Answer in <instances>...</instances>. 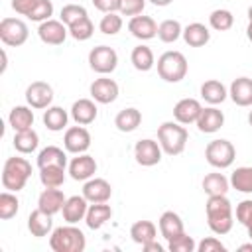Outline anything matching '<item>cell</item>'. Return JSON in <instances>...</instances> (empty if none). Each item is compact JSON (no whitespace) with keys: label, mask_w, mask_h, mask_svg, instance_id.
Masks as SVG:
<instances>
[{"label":"cell","mask_w":252,"mask_h":252,"mask_svg":"<svg viewBox=\"0 0 252 252\" xmlns=\"http://www.w3.org/2000/svg\"><path fill=\"white\" fill-rule=\"evenodd\" d=\"M110 195H112V187L106 179L94 177L83 185V197L89 203H106L110 199Z\"/></svg>","instance_id":"obj_15"},{"label":"cell","mask_w":252,"mask_h":252,"mask_svg":"<svg viewBox=\"0 0 252 252\" xmlns=\"http://www.w3.org/2000/svg\"><path fill=\"white\" fill-rule=\"evenodd\" d=\"M158 140H159L161 150L167 156H179L185 150V144L189 140V132L177 120L175 122H163L158 128Z\"/></svg>","instance_id":"obj_3"},{"label":"cell","mask_w":252,"mask_h":252,"mask_svg":"<svg viewBox=\"0 0 252 252\" xmlns=\"http://www.w3.org/2000/svg\"><path fill=\"white\" fill-rule=\"evenodd\" d=\"M130 61H132L134 69H138V71H150L154 67V63H156L154 53H152V49L148 45L134 47L132 49V55H130Z\"/></svg>","instance_id":"obj_34"},{"label":"cell","mask_w":252,"mask_h":252,"mask_svg":"<svg viewBox=\"0 0 252 252\" xmlns=\"http://www.w3.org/2000/svg\"><path fill=\"white\" fill-rule=\"evenodd\" d=\"M91 96L100 102V104H108V102H114L116 96H118V85L114 79H108V77H100V79H94L93 85H91Z\"/></svg>","instance_id":"obj_13"},{"label":"cell","mask_w":252,"mask_h":252,"mask_svg":"<svg viewBox=\"0 0 252 252\" xmlns=\"http://www.w3.org/2000/svg\"><path fill=\"white\" fill-rule=\"evenodd\" d=\"M49 246L53 252H83L87 246V240H85V234L77 226L67 224L51 232Z\"/></svg>","instance_id":"obj_4"},{"label":"cell","mask_w":252,"mask_h":252,"mask_svg":"<svg viewBox=\"0 0 252 252\" xmlns=\"http://www.w3.org/2000/svg\"><path fill=\"white\" fill-rule=\"evenodd\" d=\"M248 20H250V22H252V6H250V8H248Z\"/></svg>","instance_id":"obj_55"},{"label":"cell","mask_w":252,"mask_h":252,"mask_svg":"<svg viewBox=\"0 0 252 252\" xmlns=\"http://www.w3.org/2000/svg\"><path fill=\"white\" fill-rule=\"evenodd\" d=\"M65 201H67V199H65V195H63L61 189H57V187H45V189L39 193L37 207H39L41 211L49 213V215H55V213H59V211L63 209Z\"/></svg>","instance_id":"obj_19"},{"label":"cell","mask_w":252,"mask_h":252,"mask_svg":"<svg viewBox=\"0 0 252 252\" xmlns=\"http://www.w3.org/2000/svg\"><path fill=\"white\" fill-rule=\"evenodd\" d=\"M37 144H39V136L33 128H28V130H20L14 134V148L20 152V154H32L37 150Z\"/></svg>","instance_id":"obj_30"},{"label":"cell","mask_w":252,"mask_h":252,"mask_svg":"<svg viewBox=\"0 0 252 252\" xmlns=\"http://www.w3.org/2000/svg\"><path fill=\"white\" fill-rule=\"evenodd\" d=\"M226 94L228 93H226L224 85L220 81H217V79H209V81H205L201 85V96L209 104H220L226 98Z\"/></svg>","instance_id":"obj_28"},{"label":"cell","mask_w":252,"mask_h":252,"mask_svg":"<svg viewBox=\"0 0 252 252\" xmlns=\"http://www.w3.org/2000/svg\"><path fill=\"white\" fill-rule=\"evenodd\" d=\"M128 30L134 37L146 41V39H152L158 35V24L154 22V18L150 16H132V20L128 22Z\"/></svg>","instance_id":"obj_17"},{"label":"cell","mask_w":252,"mask_h":252,"mask_svg":"<svg viewBox=\"0 0 252 252\" xmlns=\"http://www.w3.org/2000/svg\"><path fill=\"white\" fill-rule=\"evenodd\" d=\"M183 39H185V43L191 45V47H203V45L211 39V32H209L203 24L193 22V24H189V26L183 30Z\"/></svg>","instance_id":"obj_27"},{"label":"cell","mask_w":252,"mask_h":252,"mask_svg":"<svg viewBox=\"0 0 252 252\" xmlns=\"http://www.w3.org/2000/svg\"><path fill=\"white\" fill-rule=\"evenodd\" d=\"M130 236H132V240H134L136 244L144 246V244L156 240L158 228H156V224H154L152 220H136V222L130 226Z\"/></svg>","instance_id":"obj_26"},{"label":"cell","mask_w":252,"mask_h":252,"mask_svg":"<svg viewBox=\"0 0 252 252\" xmlns=\"http://www.w3.org/2000/svg\"><path fill=\"white\" fill-rule=\"evenodd\" d=\"M69 173L75 181H87L96 173V161L89 154H77L69 163Z\"/></svg>","instance_id":"obj_14"},{"label":"cell","mask_w":252,"mask_h":252,"mask_svg":"<svg viewBox=\"0 0 252 252\" xmlns=\"http://www.w3.org/2000/svg\"><path fill=\"white\" fill-rule=\"evenodd\" d=\"M209 24L213 30L217 32H226L232 28L234 24V16L230 10H224V8H219V10H213L211 16H209Z\"/></svg>","instance_id":"obj_39"},{"label":"cell","mask_w":252,"mask_h":252,"mask_svg":"<svg viewBox=\"0 0 252 252\" xmlns=\"http://www.w3.org/2000/svg\"><path fill=\"white\" fill-rule=\"evenodd\" d=\"M89 201L81 195H73V197H69L67 201H65V205H63V209H61V213H63V220L65 222H69V224H75V222H79V220H83L85 217H87V209H89V205H87Z\"/></svg>","instance_id":"obj_20"},{"label":"cell","mask_w":252,"mask_h":252,"mask_svg":"<svg viewBox=\"0 0 252 252\" xmlns=\"http://www.w3.org/2000/svg\"><path fill=\"white\" fill-rule=\"evenodd\" d=\"M85 16H89V14H87V10H85L81 4H67V6L61 8V22H63L67 28H69L71 24L79 22V20L85 18Z\"/></svg>","instance_id":"obj_43"},{"label":"cell","mask_w":252,"mask_h":252,"mask_svg":"<svg viewBox=\"0 0 252 252\" xmlns=\"http://www.w3.org/2000/svg\"><path fill=\"white\" fill-rule=\"evenodd\" d=\"M63 146L67 152L71 154H85L91 146V134L87 128L81 126H71L67 128L65 136H63Z\"/></svg>","instance_id":"obj_9"},{"label":"cell","mask_w":252,"mask_h":252,"mask_svg":"<svg viewBox=\"0 0 252 252\" xmlns=\"http://www.w3.org/2000/svg\"><path fill=\"white\" fill-rule=\"evenodd\" d=\"M230 185L240 193H252V167H236L230 175Z\"/></svg>","instance_id":"obj_37"},{"label":"cell","mask_w":252,"mask_h":252,"mask_svg":"<svg viewBox=\"0 0 252 252\" xmlns=\"http://www.w3.org/2000/svg\"><path fill=\"white\" fill-rule=\"evenodd\" d=\"M238 250H242V252H252V240H250L248 244H242Z\"/></svg>","instance_id":"obj_53"},{"label":"cell","mask_w":252,"mask_h":252,"mask_svg":"<svg viewBox=\"0 0 252 252\" xmlns=\"http://www.w3.org/2000/svg\"><path fill=\"white\" fill-rule=\"evenodd\" d=\"M98 30L104 33V35H116L120 30H122V18L116 14V12H110L106 16H102L100 24H98Z\"/></svg>","instance_id":"obj_44"},{"label":"cell","mask_w":252,"mask_h":252,"mask_svg":"<svg viewBox=\"0 0 252 252\" xmlns=\"http://www.w3.org/2000/svg\"><path fill=\"white\" fill-rule=\"evenodd\" d=\"M134 158L144 167H152V165L159 163V159H161V146H159V142L150 140V138L140 140L136 144V148H134Z\"/></svg>","instance_id":"obj_10"},{"label":"cell","mask_w":252,"mask_h":252,"mask_svg":"<svg viewBox=\"0 0 252 252\" xmlns=\"http://www.w3.org/2000/svg\"><path fill=\"white\" fill-rule=\"evenodd\" d=\"M246 35H248V39L252 41V22H248V28H246Z\"/></svg>","instance_id":"obj_54"},{"label":"cell","mask_w":252,"mask_h":252,"mask_svg":"<svg viewBox=\"0 0 252 252\" xmlns=\"http://www.w3.org/2000/svg\"><path fill=\"white\" fill-rule=\"evenodd\" d=\"M67 120H69V114L67 110H63L61 106H49L45 112H43V124L47 130L51 132H59L67 126Z\"/></svg>","instance_id":"obj_32"},{"label":"cell","mask_w":252,"mask_h":252,"mask_svg":"<svg viewBox=\"0 0 252 252\" xmlns=\"http://www.w3.org/2000/svg\"><path fill=\"white\" fill-rule=\"evenodd\" d=\"M154 6H169L173 0H150Z\"/></svg>","instance_id":"obj_52"},{"label":"cell","mask_w":252,"mask_h":252,"mask_svg":"<svg viewBox=\"0 0 252 252\" xmlns=\"http://www.w3.org/2000/svg\"><path fill=\"white\" fill-rule=\"evenodd\" d=\"M228 94H230L234 104H238V106H252V79H248V77L234 79L232 85H230Z\"/></svg>","instance_id":"obj_21"},{"label":"cell","mask_w":252,"mask_h":252,"mask_svg":"<svg viewBox=\"0 0 252 252\" xmlns=\"http://www.w3.org/2000/svg\"><path fill=\"white\" fill-rule=\"evenodd\" d=\"M37 2H39V0H12V8H14L18 14L28 16V14L33 10V6H35Z\"/></svg>","instance_id":"obj_50"},{"label":"cell","mask_w":252,"mask_h":252,"mask_svg":"<svg viewBox=\"0 0 252 252\" xmlns=\"http://www.w3.org/2000/svg\"><path fill=\"white\" fill-rule=\"evenodd\" d=\"M201 110H203V106L197 98H181L173 108V118L179 124H193V122H197Z\"/></svg>","instance_id":"obj_16"},{"label":"cell","mask_w":252,"mask_h":252,"mask_svg":"<svg viewBox=\"0 0 252 252\" xmlns=\"http://www.w3.org/2000/svg\"><path fill=\"white\" fill-rule=\"evenodd\" d=\"M230 181L222 173H209L203 179V191L207 195H226Z\"/></svg>","instance_id":"obj_35"},{"label":"cell","mask_w":252,"mask_h":252,"mask_svg":"<svg viewBox=\"0 0 252 252\" xmlns=\"http://www.w3.org/2000/svg\"><path fill=\"white\" fill-rule=\"evenodd\" d=\"M159 232H161V236H163L165 240H171V238L183 234L185 230H183V220H181V217H179L177 213H173V211H165V213L159 217Z\"/></svg>","instance_id":"obj_24"},{"label":"cell","mask_w":252,"mask_h":252,"mask_svg":"<svg viewBox=\"0 0 252 252\" xmlns=\"http://www.w3.org/2000/svg\"><path fill=\"white\" fill-rule=\"evenodd\" d=\"M8 122H10V126L14 128V132L28 130V128L33 126V110H30L28 106H14V108L10 110Z\"/></svg>","instance_id":"obj_31"},{"label":"cell","mask_w":252,"mask_h":252,"mask_svg":"<svg viewBox=\"0 0 252 252\" xmlns=\"http://www.w3.org/2000/svg\"><path fill=\"white\" fill-rule=\"evenodd\" d=\"M94 8L104 12V14H110V12H120V0H93Z\"/></svg>","instance_id":"obj_49"},{"label":"cell","mask_w":252,"mask_h":252,"mask_svg":"<svg viewBox=\"0 0 252 252\" xmlns=\"http://www.w3.org/2000/svg\"><path fill=\"white\" fill-rule=\"evenodd\" d=\"M89 65H91L93 71H96L100 75H108L118 65V53L108 45L93 47L91 53H89Z\"/></svg>","instance_id":"obj_8"},{"label":"cell","mask_w":252,"mask_h":252,"mask_svg":"<svg viewBox=\"0 0 252 252\" xmlns=\"http://www.w3.org/2000/svg\"><path fill=\"white\" fill-rule=\"evenodd\" d=\"M51 16H53V4H51V0H39L33 6V10L28 14V18L32 22H45V20H51Z\"/></svg>","instance_id":"obj_46"},{"label":"cell","mask_w":252,"mask_h":252,"mask_svg":"<svg viewBox=\"0 0 252 252\" xmlns=\"http://www.w3.org/2000/svg\"><path fill=\"white\" fill-rule=\"evenodd\" d=\"M71 116L77 124L87 126V124L94 122V118H96V104L91 98H79L71 106Z\"/></svg>","instance_id":"obj_23"},{"label":"cell","mask_w":252,"mask_h":252,"mask_svg":"<svg viewBox=\"0 0 252 252\" xmlns=\"http://www.w3.org/2000/svg\"><path fill=\"white\" fill-rule=\"evenodd\" d=\"M207 222L209 228L215 234H226L232 230L234 224V215H232V205L226 199V195H209L207 199Z\"/></svg>","instance_id":"obj_1"},{"label":"cell","mask_w":252,"mask_h":252,"mask_svg":"<svg viewBox=\"0 0 252 252\" xmlns=\"http://www.w3.org/2000/svg\"><path fill=\"white\" fill-rule=\"evenodd\" d=\"M195 124H197V128H199L203 134H215L217 130L222 128V124H224V114H222L219 108L209 106V108H203V110H201V114H199V118H197Z\"/></svg>","instance_id":"obj_18"},{"label":"cell","mask_w":252,"mask_h":252,"mask_svg":"<svg viewBox=\"0 0 252 252\" xmlns=\"http://www.w3.org/2000/svg\"><path fill=\"white\" fill-rule=\"evenodd\" d=\"M110 217H112L110 205H106V203H93V205L87 209L85 222H87L89 228L96 230V228H100L106 220H110Z\"/></svg>","instance_id":"obj_25"},{"label":"cell","mask_w":252,"mask_h":252,"mask_svg":"<svg viewBox=\"0 0 252 252\" xmlns=\"http://www.w3.org/2000/svg\"><path fill=\"white\" fill-rule=\"evenodd\" d=\"M146 0H120V14L124 16H138L144 12Z\"/></svg>","instance_id":"obj_47"},{"label":"cell","mask_w":252,"mask_h":252,"mask_svg":"<svg viewBox=\"0 0 252 252\" xmlns=\"http://www.w3.org/2000/svg\"><path fill=\"white\" fill-rule=\"evenodd\" d=\"M26 100L32 108H49L53 100V89L43 81H35L26 89Z\"/></svg>","instance_id":"obj_12"},{"label":"cell","mask_w":252,"mask_h":252,"mask_svg":"<svg viewBox=\"0 0 252 252\" xmlns=\"http://www.w3.org/2000/svg\"><path fill=\"white\" fill-rule=\"evenodd\" d=\"M67 33H69V30L65 28V24L61 20H45L37 28L39 39L47 45H61L65 41Z\"/></svg>","instance_id":"obj_11"},{"label":"cell","mask_w":252,"mask_h":252,"mask_svg":"<svg viewBox=\"0 0 252 252\" xmlns=\"http://www.w3.org/2000/svg\"><path fill=\"white\" fill-rule=\"evenodd\" d=\"M236 220L242 226H246L248 236L252 240V199H244L236 205Z\"/></svg>","instance_id":"obj_42"},{"label":"cell","mask_w":252,"mask_h":252,"mask_svg":"<svg viewBox=\"0 0 252 252\" xmlns=\"http://www.w3.org/2000/svg\"><path fill=\"white\" fill-rule=\"evenodd\" d=\"M51 217H53V215L41 211L39 207H37L35 211H32L30 217H28V228H30V232H32L33 236H37V238L47 236V234L51 232V226H53Z\"/></svg>","instance_id":"obj_22"},{"label":"cell","mask_w":252,"mask_h":252,"mask_svg":"<svg viewBox=\"0 0 252 252\" xmlns=\"http://www.w3.org/2000/svg\"><path fill=\"white\" fill-rule=\"evenodd\" d=\"M197 250L199 252H226V246L215 238V236H209V238H203L199 244H197Z\"/></svg>","instance_id":"obj_48"},{"label":"cell","mask_w":252,"mask_h":252,"mask_svg":"<svg viewBox=\"0 0 252 252\" xmlns=\"http://www.w3.org/2000/svg\"><path fill=\"white\" fill-rule=\"evenodd\" d=\"M183 35V28L177 20H163L159 26H158V37L163 41V43H173L177 41L179 37Z\"/></svg>","instance_id":"obj_38"},{"label":"cell","mask_w":252,"mask_h":252,"mask_svg":"<svg viewBox=\"0 0 252 252\" xmlns=\"http://www.w3.org/2000/svg\"><path fill=\"white\" fill-rule=\"evenodd\" d=\"M248 124L252 126V110H250V114H248Z\"/></svg>","instance_id":"obj_56"},{"label":"cell","mask_w":252,"mask_h":252,"mask_svg":"<svg viewBox=\"0 0 252 252\" xmlns=\"http://www.w3.org/2000/svg\"><path fill=\"white\" fill-rule=\"evenodd\" d=\"M18 209H20V201L12 191L0 193V219L2 220H10L12 217H16Z\"/></svg>","instance_id":"obj_40"},{"label":"cell","mask_w":252,"mask_h":252,"mask_svg":"<svg viewBox=\"0 0 252 252\" xmlns=\"http://www.w3.org/2000/svg\"><path fill=\"white\" fill-rule=\"evenodd\" d=\"M187 59L181 51H165L158 59V75L167 83H179L187 75Z\"/></svg>","instance_id":"obj_5"},{"label":"cell","mask_w":252,"mask_h":252,"mask_svg":"<svg viewBox=\"0 0 252 252\" xmlns=\"http://www.w3.org/2000/svg\"><path fill=\"white\" fill-rule=\"evenodd\" d=\"M39 181L45 187H61L65 181V167H61V165L39 167Z\"/></svg>","instance_id":"obj_36"},{"label":"cell","mask_w":252,"mask_h":252,"mask_svg":"<svg viewBox=\"0 0 252 252\" xmlns=\"http://www.w3.org/2000/svg\"><path fill=\"white\" fill-rule=\"evenodd\" d=\"M146 252H163V246L159 244V242H156V240H152V242H148V244H144L142 246Z\"/></svg>","instance_id":"obj_51"},{"label":"cell","mask_w":252,"mask_h":252,"mask_svg":"<svg viewBox=\"0 0 252 252\" xmlns=\"http://www.w3.org/2000/svg\"><path fill=\"white\" fill-rule=\"evenodd\" d=\"M205 158L207 161L213 165V167H219V169H224V167H230L234 158H236V150L234 146L228 142V140H213L207 144L205 148Z\"/></svg>","instance_id":"obj_6"},{"label":"cell","mask_w":252,"mask_h":252,"mask_svg":"<svg viewBox=\"0 0 252 252\" xmlns=\"http://www.w3.org/2000/svg\"><path fill=\"white\" fill-rule=\"evenodd\" d=\"M167 248L171 252H193V250H197V244H195V240L189 234L183 232V234L167 240Z\"/></svg>","instance_id":"obj_45"},{"label":"cell","mask_w":252,"mask_h":252,"mask_svg":"<svg viewBox=\"0 0 252 252\" xmlns=\"http://www.w3.org/2000/svg\"><path fill=\"white\" fill-rule=\"evenodd\" d=\"M93 32H94V26H93V22H91L89 16H85V18H81L79 22H75V24L69 26V33H71V37L77 39V41L89 39V37L93 35Z\"/></svg>","instance_id":"obj_41"},{"label":"cell","mask_w":252,"mask_h":252,"mask_svg":"<svg viewBox=\"0 0 252 252\" xmlns=\"http://www.w3.org/2000/svg\"><path fill=\"white\" fill-rule=\"evenodd\" d=\"M30 32H28V26L18 20V18H4L0 22V39L4 45H10V47H20L26 43Z\"/></svg>","instance_id":"obj_7"},{"label":"cell","mask_w":252,"mask_h":252,"mask_svg":"<svg viewBox=\"0 0 252 252\" xmlns=\"http://www.w3.org/2000/svg\"><path fill=\"white\" fill-rule=\"evenodd\" d=\"M142 122V112L138 108H124L116 114L114 118V126L120 132H134Z\"/></svg>","instance_id":"obj_29"},{"label":"cell","mask_w":252,"mask_h":252,"mask_svg":"<svg viewBox=\"0 0 252 252\" xmlns=\"http://www.w3.org/2000/svg\"><path fill=\"white\" fill-rule=\"evenodd\" d=\"M32 175V163L26 158H8L2 169V185L8 191H22Z\"/></svg>","instance_id":"obj_2"},{"label":"cell","mask_w":252,"mask_h":252,"mask_svg":"<svg viewBox=\"0 0 252 252\" xmlns=\"http://www.w3.org/2000/svg\"><path fill=\"white\" fill-rule=\"evenodd\" d=\"M37 165H39V167H45V165H61V167H65V165H67V156H65V152H63L61 148H57V146H47V148H43V150L39 152V156H37Z\"/></svg>","instance_id":"obj_33"}]
</instances>
